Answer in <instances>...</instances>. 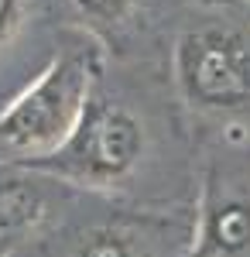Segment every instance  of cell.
<instances>
[{"instance_id": "obj_6", "label": "cell", "mask_w": 250, "mask_h": 257, "mask_svg": "<svg viewBox=\"0 0 250 257\" xmlns=\"http://www.w3.org/2000/svg\"><path fill=\"white\" fill-rule=\"evenodd\" d=\"M69 185H62L58 178L45 175L38 168L0 161V233L14 237L18 243L38 233L55 216L58 196Z\"/></svg>"}, {"instance_id": "obj_1", "label": "cell", "mask_w": 250, "mask_h": 257, "mask_svg": "<svg viewBox=\"0 0 250 257\" xmlns=\"http://www.w3.org/2000/svg\"><path fill=\"white\" fill-rule=\"evenodd\" d=\"M96 52L72 48L0 110V161L38 165L65 148L96 93Z\"/></svg>"}, {"instance_id": "obj_10", "label": "cell", "mask_w": 250, "mask_h": 257, "mask_svg": "<svg viewBox=\"0 0 250 257\" xmlns=\"http://www.w3.org/2000/svg\"><path fill=\"white\" fill-rule=\"evenodd\" d=\"M247 7H250V0H247Z\"/></svg>"}, {"instance_id": "obj_3", "label": "cell", "mask_w": 250, "mask_h": 257, "mask_svg": "<svg viewBox=\"0 0 250 257\" xmlns=\"http://www.w3.org/2000/svg\"><path fill=\"white\" fill-rule=\"evenodd\" d=\"M144 155H148V131L141 117L96 89L65 148L28 168H38L69 189L116 192L137 175Z\"/></svg>"}, {"instance_id": "obj_2", "label": "cell", "mask_w": 250, "mask_h": 257, "mask_svg": "<svg viewBox=\"0 0 250 257\" xmlns=\"http://www.w3.org/2000/svg\"><path fill=\"white\" fill-rule=\"evenodd\" d=\"M175 82L199 113H236L250 103V24L240 14H199L175 41Z\"/></svg>"}, {"instance_id": "obj_7", "label": "cell", "mask_w": 250, "mask_h": 257, "mask_svg": "<svg viewBox=\"0 0 250 257\" xmlns=\"http://www.w3.org/2000/svg\"><path fill=\"white\" fill-rule=\"evenodd\" d=\"M76 11L96 28H120L137 11V0H72Z\"/></svg>"}, {"instance_id": "obj_4", "label": "cell", "mask_w": 250, "mask_h": 257, "mask_svg": "<svg viewBox=\"0 0 250 257\" xmlns=\"http://www.w3.org/2000/svg\"><path fill=\"white\" fill-rule=\"evenodd\" d=\"M178 257H250V175L209 165L195 226Z\"/></svg>"}, {"instance_id": "obj_5", "label": "cell", "mask_w": 250, "mask_h": 257, "mask_svg": "<svg viewBox=\"0 0 250 257\" xmlns=\"http://www.w3.org/2000/svg\"><path fill=\"white\" fill-rule=\"evenodd\" d=\"M165 233L168 223L158 216L113 213L65 233L52 257H161Z\"/></svg>"}, {"instance_id": "obj_9", "label": "cell", "mask_w": 250, "mask_h": 257, "mask_svg": "<svg viewBox=\"0 0 250 257\" xmlns=\"http://www.w3.org/2000/svg\"><path fill=\"white\" fill-rule=\"evenodd\" d=\"M14 247H18V240L0 233V257H14Z\"/></svg>"}, {"instance_id": "obj_8", "label": "cell", "mask_w": 250, "mask_h": 257, "mask_svg": "<svg viewBox=\"0 0 250 257\" xmlns=\"http://www.w3.org/2000/svg\"><path fill=\"white\" fill-rule=\"evenodd\" d=\"M28 11V0H0V45H7L11 35L21 28Z\"/></svg>"}]
</instances>
